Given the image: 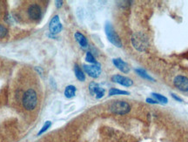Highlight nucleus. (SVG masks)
Wrapping results in <instances>:
<instances>
[{"label": "nucleus", "mask_w": 188, "mask_h": 142, "mask_svg": "<svg viewBox=\"0 0 188 142\" xmlns=\"http://www.w3.org/2000/svg\"><path fill=\"white\" fill-rule=\"evenodd\" d=\"M135 71H136V73L140 76L141 78H145V79H147V80H149V81H154V79H153L147 72H146L144 69H142V68H137V69H135Z\"/></svg>", "instance_id": "2eb2a0df"}, {"label": "nucleus", "mask_w": 188, "mask_h": 142, "mask_svg": "<svg viewBox=\"0 0 188 142\" xmlns=\"http://www.w3.org/2000/svg\"><path fill=\"white\" fill-rule=\"evenodd\" d=\"M147 103L149 104H159V102L156 100H153V99H150V98H147L146 100Z\"/></svg>", "instance_id": "412c9836"}, {"label": "nucleus", "mask_w": 188, "mask_h": 142, "mask_svg": "<svg viewBox=\"0 0 188 142\" xmlns=\"http://www.w3.org/2000/svg\"><path fill=\"white\" fill-rule=\"evenodd\" d=\"M131 42L132 46L139 52L146 51L149 47L148 37L142 31H137L133 33L131 38Z\"/></svg>", "instance_id": "7ed1b4c3"}, {"label": "nucleus", "mask_w": 188, "mask_h": 142, "mask_svg": "<svg viewBox=\"0 0 188 142\" xmlns=\"http://www.w3.org/2000/svg\"><path fill=\"white\" fill-rule=\"evenodd\" d=\"M43 16V8L39 3L31 2L25 8V18L28 21L38 22Z\"/></svg>", "instance_id": "f03ea898"}, {"label": "nucleus", "mask_w": 188, "mask_h": 142, "mask_svg": "<svg viewBox=\"0 0 188 142\" xmlns=\"http://www.w3.org/2000/svg\"><path fill=\"white\" fill-rule=\"evenodd\" d=\"M110 111L114 114L125 115L131 111V106L124 100H116L111 104Z\"/></svg>", "instance_id": "39448f33"}, {"label": "nucleus", "mask_w": 188, "mask_h": 142, "mask_svg": "<svg viewBox=\"0 0 188 142\" xmlns=\"http://www.w3.org/2000/svg\"><path fill=\"white\" fill-rule=\"evenodd\" d=\"M104 31H105V34L106 37L108 38V40L113 45H115L116 47H122V41L119 38V36L118 35V33L116 32V31L114 30L112 25L109 22H106L105 23V25H104Z\"/></svg>", "instance_id": "20e7f679"}, {"label": "nucleus", "mask_w": 188, "mask_h": 142, "mask_svg": "<svg viewBox=\"0 0 188 142\" xmlns=\"http://www.w3.org/2000/svg\"><path fill=\"white\" fill-rule=\"evenodd\" d=\"M63 26L62 24L60 23L59 20V17L58 15H55L49 24V30L51 31V33L52 34H58L62 31Z\"/></svg>", "instance_id": "6e6552de"}, {"label": "nucleus", "mask_w": 188, "mask_h": 142, "mask_svg": "<svg viewBox=\"0 0 188 142\" xmlns=\"http://www.w3.org/2000/svg\"><path fill=\"white\" fill-rule=\"evenodd\" d=\"M74 37H75V38H76L77 42L79 44V45H80L82 48L85 49V48L88 47V40H87L86 37L84 35V34H82V33L79 32V31H76L75 34H74Z\"/></svg>", "instance_id": "f8f14e48"}, {"label": "nucleus", "mask_w": 188, "mask_h": 142, "mask_svg": "<svg viewBox=\"0 0 188 142\" xmlns=\"http://www.w3.org/2000/svg\"><path fill=\"white\" fill-rule=\"evenodd\" d=\"M51 121H46L45 122V124L43 126V127H42V129L38 132V135H40L42 134H44L45 131H47L48 130V128L51 127Z\"/></svg>", "instance_id": "aec40b11"}, {"label": "nucleus", "mask_w": 188, "mask_h": 142, "mask_svg": "<svg viewBox=\"0 0 188 142\" xmlns=\"http://www.w3.org/2000/svg\"><path fill=\"white\" fill-rule=\"evenodd\" d=\"M111 80L117 84H119L121 85H124L126 87H129L133 85V81L130 78H127L125 76H122L119 74H115L111 77Z\"/></svg>", "instance_id": "9d476101"}, {"label": "nucleus", "mask_w": 188, "mask_h": 142, "mask_svg": "<svg viewBox=\"0 0 188 142\" xmlns=\"http://www.w3.org/2000/svg\"><path fill=\"white\" fill-rule=\"evenodd\" d=\"M83 69L91 78H98L101 74V67L98 63L95 64H84Z\"/></svg>", "instance_id": "423d86ee"}, {"label": "nucleus", "mask_w": 188, "mask_h": 142, "mask_svg": "<svg viewBox=\"0 0 188 142\" xmlns=\"http://www.w3.org/2000/svg\"><path fill=\"white\" fill-rule=\"evenodd\" d=\"M153 94V96L154 97V99L157 100L159 103H162V104H167V102H168V100H167V97H165V96H163V95H161L160 93H157V92H153L152 93Z\"/></svg>", "instance_id": "f3484780"}, {"label": "nucleus", "mask_w": 188, "mask_h": 142, "mask_svg": "<svg viewBox=\"0 0 188 142\" xmlns=\"http://www.w3.org/2000/svg\"><path fill=\"white\" fill-rule=\"evenodd\" d=\"M112 63L113 64L118 68L119 71H121L124 73H128L130 71V66L128 65V64L125 62L123 59L121 58H113L112 59Z\"/></svg>", "instance_id": "9b49d317"}, {"label": "nucleus", "mask_w": 188, "mask_h": 142, "mask_svg": "<svg viewBox=\"0 0 188 142\" xmlns=\"http://www.w3.org/2000/svg\"><path fill=\"white\" fill-rule=\"evenodd\" d=\"M7 34H8V29H7V27L5 25L0 23V38H5Z\"/></svg>", "instance_id": "6ab92c4d"}, {"label": "nucleus", "mask_w": 188, "mask_h": 142, "mask_svg": "<svg viewBox=\"0 0 188 142\" xmlns=\"http://www.w3.org/2000/svg\"><path fill=\"white\" fill-rule=\"evenodd\" d=\"M172 94V97L173 98L174 100H176L177 101H179V102H182V99H180L179 96H177L176 94H174V93H171Z\"/></svg>", "instance_id": "4be33fe9"}, {"label": "nucleus", "mask_w": 188, "mask_h": 142, "mask_svg": "<svg viewBox=\"0 0 188 142\" xmlns=\"http://www.w3.org/2000/svg\"><path fill=\"white\" fill-rule=\"evenodd\" d=\"M85 60H86L88 63H91V64H97V60L95 59V58H94V56L91 54V51H87V52H86V55H85Z\"/></svg>", "instance_id": "a211bd4d"}, {"label": "nucleus", "mask_w": 188, "mask_h": 142, "mask_svg": "<svg viewBox=\"0 0 188 142\" xmlns=\"http://www.w3.org/2000/svg\"><path fill=\"white\" fill-rule=\"evenodd\" d=\"M21 104L26 111H33L38 104V94L32 87H29L21 94Z\"/></svg>", "instance_id": "f257e3e1"}, {"label": "nucleus", "mask_w": 188, "mask_h": 142, "mask_svg": "<svg viewBox=\"0 0 188 142\" xmlns=\"http://www.w3.org/2000/svg\"><path fill=\"white\" fill-rule=\"evenodd\" d=\"M74 72H75V76L79 81H84L85 80V75L82 71V69L79 67L78 64H75L74 66Z\"/></svg>", "instance_id": "4468645a"}, {"label": "nucleus", "mask_w": 188, "mask_h": 142, "mask_svg": "<svg viewBox=\"0 0 188 142\" xmlns=\"http://www.w3.org/2000/svg\"><path fill=\"white\" fill-rule=\"evenodd\" d=\"M174 85L182 92H188V78L178 75L174 78L173 80Z\"/></svg>", "instance_id": "0eeeda50"}, {"label": "nucleus", "mask_w": 188, "mask_h": 142, "mask_svg": "<svg viewBox=\"0 0 188 142\" xmlns=\"http://www.w3.org/2000/svg\"><path fill=\"white\" fill-rule=\"evenodd\" d=\"M63 5V1H56V6L57 7H61Z\"/></svg>", "instance_id": "5701e85b"}, {"label": "nucleus", "mask_w": 188, "mask_h": 142, "mask_svg": "<svg viewBox=\"0 0 188 142\" xmlns=\"http://www.w3.org/2000/svg\"><path fill=\"white\" fill-rule=\"evenodd\" d=\"M89 91H90L91 94V95H94L96 97V99H97V100H99L102 97H104V92H105V90H104V88L101 87L96 82H91V83H90V85H89Z\"/></svg>", "instance_id": "1a4fd4ad"}, {"label": "nucleus", "mask_w": 188, "mask_h": 142, "mask_svg": "<svg viewBox=\"0 0 188 142\" xmlns=\"http://www.w3.org/2000/svg\"><path fill=\"white\" fill-rule=\"evenodd\" d=\"M130 94L129 92L123 91V90H119L117 88H111L109 91V96H113V95H128Z\"/></svg>", "instance_id": "dca6fc26"}, {"label": "nucleus", "mask_w": 188, "mask_h": 142, "mask_svg": "<svg viewBox=\"0 0 188 142\" xmlns=\"http://www.w3.org/2000/svg\"><path fill=\"white\" fill-rule=\"evenodd\" d=\"M76 91L77 89L74 85H67L65 87V89H64V96L67 99H71V98H73L76 95Z\"/></svg>", "instance_id": "ddd939ff"}]
</instances>
